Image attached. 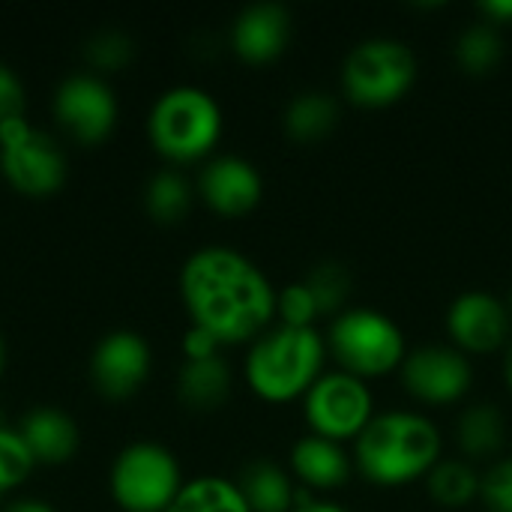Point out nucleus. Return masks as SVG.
Segmentation results:
<instances>
[{
    "label": "nucleus",
    "mask_w": 512,
    "mask_h": 512,
    "mask_svg": "<svg viewBox=\"0 0 512 512\" xmlns=\"http://www.w3.org/2000/svg\"><path fill=\"white\" fill-rule=\"evenodd\" d=\"M147 129L162 156L192 162L216 147L222 135V111L201 87H171L156 99Z\"/></svg>",
    "instance_id": "39448f33"
},
{
    "label": "nucleus",
    "mask_w": 512,
    "mask_h": 512,
    "mask_svg": "<svg viewBox=\"0 0 512 512\" xmlns=\"http://www.w3.org/2000/svg\"><path fill=\"white\" fill-rule=\"evenodd\" d=\"M3 363H6V345H3V336H0V372H3Z\"/></svg>",
    "instance_id": "e433bc0d"
},
{
    "label": "nucleus",
    "mask_w": 512,
    "mask_h": 512,
    "mask_svg": "<svg viewBox=\"0 0 512 512\" xmlns=\"http://www.w3.org/2000/svg\"><path fill=\"white\" fill-rule=\"evenodd\" d=\"M3 512H54L45 501H33V498H27V501H12L9 507Z\"/></svg>",
    "instance_id": "f704fd0d"
},
{
    "label": "nucleus",
    "mask_w": 512,
    "mask_h": 512,
    "mask_svg": "<svg viewBox=\"0 0 512 512\" xmlns=\"http://www.w3.org/2000/svg\"><path fill=\"white\" fill-rule=\"evenodd\" d=\"M291 39V15L279 3L246 6L231 27V45L246 63L276 60Z\"/></svg>",
    "instance_id": "2eb2a0df"
},
{
    "label": "nucleus",
    "mask_w": 512,
    "mask_h": 512,
    "mask_svg": "<svg viewBox=\"0 0 512 512\" xmlns=\"http://www.w3.org/2000/svg\"><path fill=\"white\" fill-rule=\"evenodd\" d=\"M144 204L150 210V216L156 222H180L192 204V192H189V183L177 174V171H159L150 186H147V195H144Z\"/></svg>",
    "instance_id": "393cba45"
},
{
    "label": "nucleus",
    "mask_w": 512,
    "mask_h": 512,
    "mask_svg": "<svg viewBox=\"0 0 512 512\" xmlns=\"http://www.w3.org/2000/svg\"><path fill=\"white\" fill-rule=\"evenodd\" d=\"M180 489V465L159 444H132L114 459L111 495L126 512H165Z\"/></svg>",
    "instance_id": "0eeeda50"
},
{
    "label": "nucleus",
    "mask_w": 512,
    "mask_h": 512,
    "mask_svg": "<svg viewBox=\"0 0 512 512\" xmlns=\"http://www.w3.org/2000/svg\"><path fill=\"white\" fill-rule=\"evenodd\" d=\"M276 318L282 327H315V318H321V312L306 282H291L276 291Z\"/></svg>",
    "instance_id": "cd10ccee"
},
{
    "label": "nucleus",
    "mask_w": 512,
    "mask_h": 512,
    "mask_svg": "<svg viewBox=\"0 0 512 512\" xmlns=\"http://www.w3.org/2000/svg\"><path fill=\"white\" fill-rule=\"evenodd\" d=\"M18 435L27 444L33 462H42V465H63L78 450V429L57 408H33L21 420Z\"/></svg>",
    "instance_id": "f3484780"
},
{
    "label": "nucleus",
    "mask_w": 512,
    "mask_h": 512,
    "mask_svg": "<svg viewBox=\"0 0 512 512\" xmlns=\"http://www.w3.org/2000/svg\"><path fill=\"white\" fill-rule=\"evenodd\" d=\"M429 495L447 510H462L480 501V474L465 459H441L426 477Z\"/></svg>",
    "instance_id": "4be33fe9"
},
{
    "label": "nucleus",
    "mask_w": 512,
    "mask_h": 512,
    "mask_svg": "<svg viewBox=\"0 0 512 512\" xmlns=\"http://www.w3.org/2000/svg\"><path fill=\"white\" fill-rule=\"evenodd\" d=\"M33 465L36 462H33L27 444L21 441V435L0 426V495L21 486Z\"/></svg>",
    "instance_id": "bb28decb"
},
{
    "label": "nucleus",
    "mask_w": 512,
    "mask_h": 512,
    "mask_svg": "<svg viewBox=\"0 0 512 512\" xmlns=\"http://www.w3.org/2000/svg\"><path fill=\"white\" fill-rule=\"evenodd\" d=\"M237 489L252 512H291L300 492L291 474L273 462H249L240 471Z\"/></svg>",
    "instance_id": "a211bd4d"
},
{
    "label": "nucleus",
    "mask_w": 512,
    "mask_h": 512,
    "mask_svg": "<svg viewBox=\"0 0 512 512\" xmlns=\"http://www.w3.org/2000/svg\"><path fill=\"white\" fill-rule=\"evenodd\" d=\"M480 501L489 512H512V456L495 459L480 474Z\"/></svg>",
    "instance_id": "c85d7f7f"
},
{
    "label": "nucleus",
    "mask_w": 512,
    "mask_h": 512,
    "mask_svg": "<svg viewBox=\"0 0 512 512\" xmlns=\"http://www.w3.org/2000/svg\"><path fill=\"white\" fill-rule=\"evenodd\" d=\"M303 414L312 435L345 444L357 441L360 432L372 423L375 399L366 381L339 369L315 381V387L303 396Z\"/></svg>",
    "instance_id": "6e6552de"
},
{
    "label": "nucleus",
    "mask_w": 512,
    "mask_h": 512,
    "mask_svg": "<svg viewBox=\"0 0 512 512\" xmlns=\"http://www.w3.org/2000/svg\"><path fill=\"white\" fill-rule=\"evenodd\" d=\"M459 450L468 459H501L507 447V420L495 405H471L456 426Z\"/></svg>",
    "instance_id": "aec40b11"
},
{
    "label": "nucleus",
    "mask_w": 512,
    "mask_h": 512,
    "mask_svg": "<svg viewBox=\"0 0 512 512\" xmlns=\"http://www.w3.org/2000/svg\"><path fill=\"white\" fill-rule=\"evenodd\" d=\"M24 117V87L9 66L0 63V126Z\"/></svg>",
    "instance_id": "7c9ffc66"
},
{
    "label": "nucleus",
    "mask_w": 512,
    "mask_h": 512,
    "mask_svg": "<svg viewBox=\"0 0 512 512\" xmlns=\"http://www.w3.org/2000/svg\"><path fill=\"white\" fill-rule=\"evenodd\" d=\"M147 372H150V348L132 330L108 333L90 357L93 384L108 399L132 396L147 381Z\"/></svg>",
    "instance_id": "ddd939ff"
},
{
    "label": "nucleus",
    "mask_w": 512,
    "mask_h": 512,
    "mask_svg": "<svg viewBox=\"0 0 512 512\" xmlns=\"http://www.w3.org/2000/svg\"><path fill=\"white\" fill-rule=\"evenodd\" d=\"M504 303H507V309H510V318H512V288H510V294H507V300H504Z\"/></svg>",
    "instance_id": "4c0bfd02"
},
{
    "label": "nucleus",
    "mask_w": 512,
    "mask_h": 512,
    "mask_svg": "<svg viewBox=\"0 0 512 512\" xmlns=\"http://www.w3.org/2000/svg\"><path fill=\"white\" fill-rule=\"evenodd\" d=\"M510 309L486 291L459 294L447 312V333L462 354H492L510 339Z\"/></svg>",
    "instance_id": "f8f14e48"
},
{
    "label": "nucleus",
    "mask_w": 512,
    "mask_h": 512,
    "mask_svg": "<svg viewBox=\"0 0 512 512\" xmlns=\"http://www.w3.org/2000/svg\"><path fill=\"white\" fill-rule=\"evenodd\" d=\"M504 57V42L495 24L480 21L471 24L468 30H462V36L456 39V63L468 72V75H489Z\"/></svg>",
    "instance_id": "b1692460"
},
{
    "label": "nucleus",
    "mask_w": 512,
    "mask_h": 512,
    "mask_svg": "<svg viewBox=\"0 0 512 512\" xmlns=\"http://www.w3.org/2000/svg\"><path fill=\"white\" fill-rule=\"evenodd\" d=\"M438 426L414 411L375 414L354 441V465L375 486H408L441 462Z\"/></svg>",
    "instance_id": "f03ea898"
},
{
    "label": "nucleus",
    "mask_w": 512,
    "mask_h": 512,
    "mask_svg": "<svg viewBox=\"0 0 512 512\" xmlns=\"http://www.w3.org/2000/svg\"><path fill=\"white\" fill-rule=\"evenodd\" d=\"M165 512H252L237 483L222 477H198L183 483L180 495Z\"/></svg>",
    "instance_id": "5701e85b"
},
{
    "label": "nucleus",
    "mask_w": 512,
    "mask_h": 512,
    "mask_svg": "<svg viewBox=\"0 0 512 512\" xmlns=\"http://www.w3.org/2000/svg\"><path fill=\"white\" fill-rule=\"evenodd\" d=\"M180 294L195 327L222 345L255 342L276 315V288L246 255L207 246L186 258Z\"/></svg>",
    "instance_id": "f257e3e1"
},
{
    "label": "nucleus",
    "mask_w": 512,
    "mask_h": 512,
    "mask_svg": "<svg viewBox=\"0 0 512 512\" xmlns=\"http://www.w3.org/2000/svg\"><path fill=\"white\" fill-rule=\"evenodd\" d=\"M327 342L315 327H270L264 330L246 357V381L264 402L282 405L306 396L324 375Z\"/></svg>",
    "instance_id": "7ed1b4c3"
},
{
    "label": "nucleus",
    "mask_w": 512,
    "mask_h": 512,
    "mask_svg": "<svg viewBox=\"0 0 512 512\" xmlns=\"http://www.w3.org/2000/svg\"><path fill=\"white\" fill-rule=\"evenodd\" d=\"M480 12L495 27L507 24V21H512V0H486V3H480Z\"/></svg>",
    "instance_id": "72a5a7b5"
},
{
    "label": "nucleus",
    "mask_w": 512,
    "mask_h": 512,
    "mask_svg": "<svg viewBox=\"0 0 512 512\" xmlns=\"http://www.w3.org/2000/svg\"><path fill=\"white\" fill-rule=\"evenodd\" d=\"M336 126H339V102L321 90H306L294 96L285 111V132L291 141L300 144L324 141Z\"/></svg>",
    "instance_id": "412c9836"
},
{
    "label": "nucleus",
    "mask_w": 512,
    "mask_h": 512,
    "mask_svg": "<svg viewBox=\"0 0 512 512\" xmlns=\"http://www.w3.org/2000/svg\"><path fill=\"white\" fill-rule=\"evenodd\" d=\"M351 465L354 462L342 444L318 438L312 432L291 447V471L297 477V486H303L312 495L345 486L351 477Z\"/></svg>",
    "instance_id": "dca6fc26"
},
{
    "label": "nucleus",
    "mask_w": 512,
    "mask_h": 512,
    "mask_svg": "<svg viewBox=\"0 0 512 512\" xmlns=\"http://www.w3.org/2000/svg\"><path fill=\"white\" fill-rule=\"evenodd\" d=\"M306 288L312 291L315 303H318V312L321 315H336L342 312L348 294H351V273L345 264L339 261H321L306 279Z\"/></svg>",
    "instance_id": "a878e982"
},
{
    "label": "nucleus",
    "mask_w": 512,
    "mask_h": 512,
    "mask_svg": "<svg viewBox=\"0 0 512 512\" xmlns=\"http://www.w3.org/2000/svg\"><path fill=\"white\" fill-rule=\"evenodd\" d=\"M405 390L423 405H456L471 390V363L459 348L426 345L405 357L402 363Z\"/></svg>",
    "instance_id": "9d476101"
},
{
    "label": "nucleus",
    "mask_w": 512,
    "mask_h": 512,
    "mask_svg": "<svg viewBox=\"0 0 512 512\" xmlns=\"http://www.w3.org/2000/svg\"><path fill=\"white\" fill-rule=\"evenodd\" d=\"M417 54L402 39L375 36L354 45L342 63V90L360 108H390L417 84Z\"/></svg>",
    "instance_id": "423d86ee"
},
{
    "label": "nucleus",
    "mask_w": 512,
    "mask_h": 512,
    "mask_svg": "<svg viewBox=\"0 0 512 512\" xmlns=\"http://www.w3.org/2000/svg\"><path fill=\"white\" fill-rule=\"evenodd\" d=\"M198 189H201L207 207H213L219 216L237 219L258 207L264 183L252 162H246L240 156H219L204 165Z\"/></svg>",
    "instance_id": "4468645a"
},
{
    "label": "nucleus",
    "mask_w": 512,
    "mask_h": 512,
    "mask_svg": "<svg viewBox=\"0 0 512 512\" xmlns=\"http://www.w3.org/2000/svg\"><path fill=\"white\" fill-rule=\"evenodd\" d=\"M177 390L183 405L195 411H216L231 393V369L219 357L183 360L177 375Z\"/></svg>",
    "instance_id": "6ab92c4d"
},
{
    "label": "nucleus",
    "mask_w": 512,
    "mask_h": 512,
    "mask_svg": "<svg viewBox=\"0 0 512 512\" xmlns=\"http://www.w3.org/2000/svg\"><path fill=\"white\" fill-rule=\"evenodd\" d=\"M327 351L342 372L366 381L402 369L408 348L399 324L378 309H345L333 318Z\"/></svg>",
    "instance_id": "20e7f679"
},
{
    "label": "nucleus",
    "mask_w": 512,
    "mask_h": 512,
    "mask_svg": "<svg viewBox=\"0 0 512 512\" xmlns=\"http://www.w3.org/2000/svg\"><path fill=\"white\" fill-rule=\"evenodd\" d=\"M129 57H132V42L117 30L99 33L87 45V60L96 69H120V66L129 63Z\"/></svg>",
    "instance_id": "c756f323"
},
{
    "label": "nucleus",
    "mask_w": 512,
    "mask_h": 512,
    "mask_svg": "<svg viewBox=\"0 0 512 512\" xmlns=\"http://www.w3.org/2000/svg\"><path fill=\"white\" fill-rule=\"evenodd\" d=\"M504 378H507V387H510L512 393V345L510 351H507V363H504Z\"/></svg>",
    "instance_id": "c9c22d12"
},
{
    "label": "nucleus",
    "mask_w": 512,
    "mask_h": 512,
    "mask_svg": "<svg viewBox=\"0 0 512 512\" xmlns=\"http://www.w3.org/2000/svg\"><path fill=\"white\" fill-rule=\"evenodd\" d=\"M219 348H222V342L216 339V336H210L207 330H201V327H189L186 330V336H183V354H186V360H207V357H219Z\"/></svg>",
    "instance_id": "2f4dec72"
},
{
    "label": "nucleus",
    "mask_w": 512,
    "mask_h": 512,
    "mask_svg": "<svg viewBox=\"0 0 512 512\" xmlns=\"http://www.w3.org/2000/svg\"><path fill=\"white\" fill-rule=\"evenodd\" d=\"M291 512H348V510H342V507H336V504H330V501H321V498H315L312 492H306V489L300 486L297 501H294V510Z\"/></svg>",
    "instance_id": "473e14b6"
},
{
    "label": "nucleus",
    "mask_w": 512,
    "mask_h": 512,
    "mask_svg": "<svg viewBox=\"0 0 512 512\" xmlns=\"http://www.w3.org/2000/svg\"><path fill=\"white\" fill-rule=\"evenodd\" d=\"M57 120L72 132L81 144L102 141L117 117V99L111 87L96 75H72L57 87L54 96Z\"/></svg>",
    "instance_id": "9b49d317"
},
{
    "label": "nucleus",
    "mask_w": 512,
    "mask_h": 512,
    "mask_svg": "<svg viewBox=\"0 0 512 512\" xmlns=\"http://www.w3.org/2000/svg\"><path fill=\"white\" fill-rule=\"evenodd\" d=\"M0 168L6 180L30 198L51 195L66 180L63 150L24 117L0 126Z\"/></svg>",
    "instance_id": "1a4fd4ad"
}]
</instances>
